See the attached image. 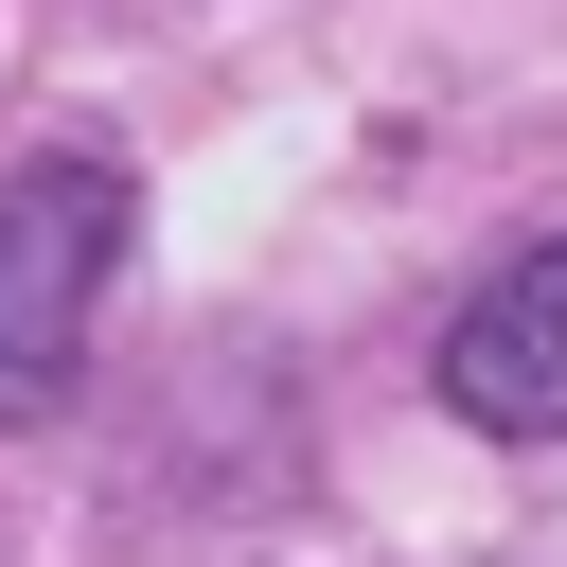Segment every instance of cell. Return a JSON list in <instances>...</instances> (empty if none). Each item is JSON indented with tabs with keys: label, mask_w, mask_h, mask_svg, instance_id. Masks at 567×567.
<instances>
[{
	"label": "cell",
	"mask_w": 567,
	"mask_h": 567,
	"mask_svg": "<svg viewBox=\"0 0 567 567\" xmlns=\"http://www.w3.org/2000/svg\"><path fill=\"white\" fill-rule=\"evenodd\" d=\"M124 230H142V213H124L106 159H18V177H0V425H35V408L71 390Z\"/></svg>",
	"instance_id": "obj_1"
},
{
	"label": "cell",
	"mask_w": 567,
	"mask_h": 567,
	"mask_svg": "<svg viewBox=\"0 0 567 567\" xmlns=\"http://www.w3.org/2000/svg\"><path fill=\"white\" fill-rule=\"evenodd\" d=\"M443 408L496 443H567V230L514 248L461 319H443Z\"/></svg>",
	"instance_id": "obj_2"
}]
</instances>
